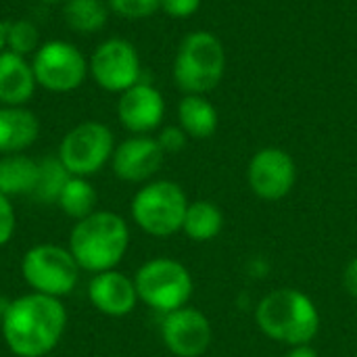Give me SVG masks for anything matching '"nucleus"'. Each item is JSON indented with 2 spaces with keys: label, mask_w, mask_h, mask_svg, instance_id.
<instances>
[{
  "label": "nucleus",
  "mask_w": 357,
  "mask_h": 357,
  "mask_svg": "<svg viewBox=\"0 0 357 357\" xmlns=\"http://www.w3.org/2000/svg\"><path fill=\"white\" fill-rule=\"evenodd\" d=\"M67 310L61 299L29 293L6 303L2 316V339L17 357L48 356L63 339Z\"/></svg>",
  "instance_id": "f257e3e1"
},
{
  "label": "nucleus",
  "mask_w": 357,
  "mask_h": 357,
  "mask_svg": "<svg viewBox=\"0 0 357 357\" xmlns=\"http://www.w3.org/2000/svg\"><path fill=\"white\" fill-rule=\"evenodd\" d=\"M130 247V228L113 211H94L77 220L69 234V251L84 272L115 270Z\"/></svg>",
  "instance_id": "f03ea898"
},
{
  "label": "nucleus",
  "mask_w": 357,
  "mask_h": 357,
  "mask_svg": "<svg viewBox=\"0 0 357 357\" xmlns=\"http://www.w3.org/2000/svg\"><path fill=\"white\" fill-rule=\"evenodd\" d=\"M255 320L266 337L291 347L310 345L320 331L316 303L297 289L268 293L255 310Z\"/></svg>",
  "instance_id": "7ed1b4c3"
},
{
  "label": "nucleus",
  "mask_w": 357,
  "mask_h": 357,
  "mask_svg": "<svg viewBox=\"0 0 357 357\" xmlns=\"http://www.w3.org/2000/svg\"><path fill=\"white\" fill-rule=\"evenodd\" d=\"M226 50L218 36L209 31L188 33L174 61V79L186 94L211 92L224 77Z\"/></svg>",
  "instance_id": "20e7f679"
},
{
  "label": "nucleus",
  "mask_w": 357,
  "mask_h": 357,
  "mask_svg": "<svg viewBox=\"0 0 357 357\" xmlns=\"http://www.w3.org/2000/svg\"><path fill=\"white\" fill-rule=\"evenodd\" d=\"M186 209L184 190L169 180L149 182L132 199V220L151 236H172L182 230Z\"/></svg>",
  "instance_id": "39448f33"
},
{
  "label": "nucleus",
  "mask_w": 357,
  "mask_h": 357,
  "mask_svg": "<svg viewBox=\"0 0 357 357\" xmlns=\"http://www.w3.org/2000/svg\"><path fill=\"white\" fill-rule=\"evenodd\" d=\"M82 268L69 249L42 243L25 251L21 259V274L31 293L63 299L77 287Z\"/></svg>",
  "instance_id": "423d86ee"
},
{
  "label": "nucleus",
  "mask_w": 357,
  "mask_h": 357,
  "mask_svg": "<svg viewBox=\"0 0 357 357\" xmlns=\"http://www.w3.org/2000/svg\"><path fill=\"white\" fill-rule=\"evenodd\" d=\"M134 284L138 299L161 314L186 307L192 297L190 272L169 257H155L142 264L134 276Z\"/></svg>",
  "instance_id": "0eeeda50"
},
{
  "label": "nucleus",
  "mask_w": 357,
  "mask_h": 357,
  "mask_svg": "<svg viewBox=\"0 0 357 357\" xmlns=\"http://www.w3.org/2000/svg\"><path fill=\"white\" fill-rule=\"evenodd\" d=\"M115 138L109 126L84 121L71 128L59 144V161L71 176L88 178L98 174L113 157Z\"/></svg>",
  "instance_id": "6e6552de"
},
{
  "label": "nucleus",
  "mask_w": 357,
  "mask_h": 357,
  "mask_svg": "<svg viewBox=\"0 0 357 357\" xmlns=\"http://www.w3.org/2000/svg\"><path fill=\"white\" fill-rule=\"evenodd\" d=\"M31 69L36 84L48 92H73L90 73L84 52L65 40H50L38 46L33 52Z\"/></svg>",
  "instance_id": "1a4fd4ad"
},
{
  "label": "nucleus",
  "mask_w": 357,
  "mask_h": 357,
  "mask_svg": "<svg viewBox=\"0 0 357 357\" xmlns=\"http://www.w3.org/2000/svg\"><path fill=\"white\" fill-rule=\"evenodd\" d=\"M92 79L107 92H126L140 82V56L132 42L109 38L92 52L88 61Z\"/></svg>",
  "instance_id": "9d476101"
},
{
  "label": "nucleus",
  "mask_w": 357,
  "mask_h": 357,
  "mask_svg": "<svg viewBox=\"0 0 357 357\" xmlns=\"http://www.w3.org/2000/svg\"><path fill=\"white\" fill-rule=\"evenodd\" d=\"M247 178L251 190L259 199L280 201L293 190L297 180V167L287 151L268 146L253 155Z\"/></svg>",
  "instance_id": "9b49d317"
},
{
  "label": "nucleus",
  "mask_w": 357,
  "mask_h": 357,
  "mask_svg": "<svg viewBox=\"0 0 357 357\" xmlns=\"http://www.w3.org/2000/svg\"><path fill=\"white\" fill-rule=\"evenodd\" d=\"M165 347L176 357H201L211 345V324L195 307H180L165 314L161 324Z\"/></svg>",
  "instance_id": "f8f14e48"
},
{
  "label": "nucleus",
  "mask_w": 357,
  "mask_h": 357,
  "mask_svg": "<svg viewBox=\"0 0 357 357\" xmlns=\"http://www.w3.org/2000/svg\"><path fill=\"white\" fill-rule=\"evenodd\" d=\"M165 115V100L161 92L146 84L138 82L136 86L121 92L117 100V117L126 130L136 136H144L157 130Z\"/></svg>",
  "instance_id": "ddd939ff"
},
{
  "label": "nucleus",
  "mask_w": 357,
  "mask_h": 357,
  "mask_svg": "<svg viewBox=\"0 0 357 357\" xmlns=\"http://www.w3.org/2000/svg\"><path fill=\"white\" fill-rule=\"evenodd\" d=\"M165 153L159 146L157 138L151 136H132L115 146L111 165L119 180L123 182H146L163 165Z\"/></svg>",
  "instance_id": "4468645a"
},
{
  "label": "nucleus",
  "mask_w": 357,
  "mask_h": 357,
  "mask_svg": "<svg viewBox=\"0 0 357 357\" xmlns=\"http://www.w3.org/2000/svg\"><path fill=\"white\" fill-rule=\"evenodd\" d=\"M88 299L100 314L123 318L134 312L138 303V293L134 278L117 270H109L92 276L88 284Z\"/></svg>",
  "instance_id": "2eb2a0df"
},
{
  "label": "nucleus",
  "mask_w": 357,
  "mask_h": 357,
  "mask_svg": "<svg viewBox=\"0 0 357 357\" xmlns=\"http://www.w3.org/2000/svg\"><path fill=\"white\" fill-rule=\"evenodd\" d=\"M36 75L31 63L10 50L0 52V105L25 107L36 92Z\"/></svg>",
  "instance_id": "dca6fc26"
},
{
  "label": "nucleus",
  "mask_w": 357,
  "mask_h": 357,
  "mask_svg": "<svg viewBox=\"0 0 357 357\" xmlns=\"http://www.w3.org/2000/svg\"><path fill=\"white\" fill-rule=\"evenodd\" d=\"M40 136L38 117L25 107L0 105V155H17L29 149Z\"/></svg>",
  "instance_id": "f3484780"
},
{
  "label": "nucleus",
  "mask_w": 357,
  "mask_h": 357,
  "mask_svg": "<svg viewBox=\"0 0 357 357\" xmlns=\"http://www.w3.org/2000/svg\"><path fill=\"white\" fill-rule=\"evenodd\" d=\"M38 184V161L31 157L17 153V155H2L0 157V192L10 197L33 195Z\"/></svg>",
  "instance_id": "a211bd4d"
},
{
  "label": "nucleus",
  "mask_w": 357,
  "mask_h": 357,
  "mask_svg": "<svg viewBox=\"0 0 357 357\" xmlns=\"http://www.w3.org/2000/svg\"><path fill=\"white\" fill-rule=\"evenodd\" d=\"M178 119L190 138H209L218 130V111L203 94H186L178 105Z\"/></svg>",
  "instance_id": "6ab92c4d"
},
{
  "label": "nucleus",
  "mask_w": 357,
  "mask_h": 357,
  "mask_svg": "<svg viewBox=\"0 0 357 357\" xmlns=\"http://www.w3.org/2000/svg\"><path fill=\"white\" fill-rule=\"evenodd\" d=\"M224 228V215L220 207L211 201H195L188 203L182 230L188 238L197 243L213 241Z\"/></svg>",
  "instance_id": "aec40b11"
},
{
  "label": "nucleus",
  "mask_w": 357,
  "mask_h": 357,
  "mask_svg": "<svg viewBox=\"0 0 357 357\" xmlns=\"http://www.w3.org/2000/svg\"><path fill=\"white\" fill-rule=\"evenodd\" d=\"M65 23L77 33H96L107 25L109 4L107 0H65Z\"/></svg>",
  "instance_id": "412c9836"
},
{
  "label": "nucleus",
  "mask_w": 357,
  "mask_h": 357,
  "mask_svg": "<svg viewBox=\"0 0 357 357\" xmlns=\"http://www.w3.org/2000/svg\"><path fill=\"white\" fill-rule=\"evenodd\" d=\"M96 203H98V195L94 186L88 182V178H79V176H71L56 199L61 211L73 220H84L90 213H94Z\"/></svg>",
  "instance_id": "4be33fe9"
},
{
  "label": "nucleus",
  "mask_w": 357,
  "mask_h": 357,
  "mask_svg": "<svg viewBox=\"0 0 357 357\" xmlns=\"http://www.w3.org/2000/svg\"><path fill=\"white\" fill-rule=\"evenodd\" d=\"M69 178L71 174L65 169L59 157H46L38 161V184H36L33 197L42 203H56Z\"/></svg>",
  "instance_id": "5701e85b"
},
{
  "label": "nucleus",
  "mask_w": 357,
  "mask_h": 357,
  "mask_svg": "<svg viewBox=\"0 0 357 357\" xmlns=\"http://www.w3.org/2000/svg\"><path fill=\"white\" fill-rule=\"evenodd\" d=\"M40 46V31L27 19H17L6 23V50L27 56Z\"/></svg>",
  "instance_id": "b1692460"
},
{
  "label": "nucleus",
  "mask_w": 357,
  "mask_h": 357,
  "mask_svg": "<svg viewBox=\"0 0 357 357\" xmlns=\"http://www.w3.org/2000/svg\"><path fill=\"white\" fill-rule=\"evenodd\" d=\"M107 4L123 19H146L161 8V0H107Z\"/></svg>",
  "instance_id": "393cba45"
},
{
  "label": "nucleus",
  "mask_w": 357,
  "mask_h": 357,
  "mask_svg": "<svg viewBox=\"0 0 357 357\" xmlns=\"http://www.w3.org/2000/svg\"><path fill=\"white\" fill-rule=\"evenodd\" d=\"M17 228V215L10 199L0 192V247L8 245Z\"/></svg>",
  "instance_id": "a878e982"
},
{
  "label": "nucleus",
  "mask_w": 357,
  "mask_h": 357,
  "mask_svg": "<svg viewBox=\"0 0 357 357\" xmlns=\"http://www.w3.org/2000/svg\"><path fill=\"white\" fill-rule=\"evenodd\" d=\"M186 140H188V134L180 126H167L157 136V142L165 155L167 153H180L186 146Z\"/></svg>",
  "instance_id": "bb28decb"
},
{
  "label": "nucleus",
  "mask_w": 357,
  "mask_h": 357,
  "mask_svg": "<svg viewBox=\"0 0 357 357\" xmlns=\"http://www.w3.org/2000/svg\"><path fill=\"white\" fill-rule=\"evenodd\" d=\"M201 8V0H161V10L174 19H188Z\"/></svg>",
  "instance_id": "cd10ccee"
},
{
  "label": "nucleus",
  "mask_w": 357,
  "mask_h": 357,
  "mask_svg": "<svg viewBox=\"0 0 357 357\" xmlns=\"http://www.w3.org/2000/svg\"><path fill=\"white\" fill-rule=\"evenodd\" d=\"M343 284H345V289L349 291V295L357 297V257H354V259L349 261V266L345 268Z\"/></svg>",
  "instance_id": "c85d7f7f"
},
{
  "label": "nucleus",
  "mask_w": 357,
  "mask_h": 357,
  "mask_svg": "<svg viewBox=\"0 0 357 357\" xmlns=\"http://www.w3.org/2000/svg\"><path fill=\"white\" fill-rule=\"evenodd\" d=\"M284 357H320L318 351L310 345H297V347H291V351Z\"/></svg>",
  "instance_id": "c756f323"
},
{
  "label": "nucleus",
  "mask_w": 357,
  "mask_h": 357,
  "mask_svg": "<svg viewBox=\"0 0 357 357\" xmlns=\"http://www.w3.org/2000/svg\"><path fill=\"white\" fill-rule=\"evenodd\" d=\"M6 50V21L0 19V52Z\"/></svg>",
  "instance_id": "7c9ffc66"
},
{
  "label": "nucleus",
  "mask_w": 357,
  "mask_h": 357,
  "mask_svg": "<svg viewBox=\"0 0 357 357\" xmlns=\"http://www.w3.org/2000/svg\"><path fill=\"white\" fill-rule=\"evenodd\" d=\"M4 307H6V303H2V301H0V324H2V316H4Z\"/></svg>",
  "instance_id": "2f4dec72"
},
{
  "label": "nucleus",
  "mask_w": 357,
  "mask_h": 357,
  "mask_svg": "<svg viewBox=\"0 0 357 357\" xmlns=\"http://www.w3.org/2000/svg\"><path fill=\"white\" fill-rule=\"evenodd\" d=\"M42 2H50V4H54V2H61V0H42Z\"/></svg>",
  "instance_id": "473e14b6"
}]
</instances>
